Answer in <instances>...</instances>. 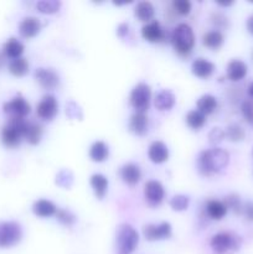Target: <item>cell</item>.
<instances>
[{"instance_id": "cell-1", "label": "cell", "mask_w": 253, "mask_h": 254, "mask_svg": "<svg viewBox=\"0 0 253 254\" xmlns=\"http://www.w3.org/2000/svg\"><path fill=\"white\" fill-rule=\"evenodd\" d=\"M230 154L225 149L212 148L201 151L197 158V170L202 176H212L227 168Z\"/></svg>"}, {"instance_id": "cell-2", "label": "cell", "mask_w": 253, "mask_h": 254, "mask_svg": "<svg viewBox=\"0 0 253 254\" xmlns=\"http://www.w3.org/2000/svg\"><path fill=\"white\" fill-rule=\"evenodd\" d=\"M174 49L180 56L186 57L191 54L195 46V34L188 24H179L171 34Z\"/></svg>"}, {"instance_id": "cell-3", "label": "cell", "mask_w": 253, "mask_h": 254, "mask_svg": "<svg viewBox=\"0 0 253 254\" xmlns=\"http://www.w3.org/2000/svg\"><path fill=\"white\" fill-rule=\"evenodd\" d=\"M27 123L25 118H14L10 117L6 126L1 130V141L7 148H15L20 144L27 129Z\"/></svg>"}, {"instance_id": "cell-4", "label": "cell", "mask_w": 253, "mask_h": 254, "mask_svg": "<svg viewBox=\"0 0 253 254\" xmlns=\"http://www.w3.org/2000/svg\"><path fill=\"white\" fill-rule=\"evenodd\" d=\"M139 235L134 227L128 223H122L117 230V254H131L136 250Z\"/></svg>"}, {"instance_id": "cell-5", "label": "cell", "mask_w": 253, "mask_h": 254, "mask_svg": "<svg viewBox=\"0 0 253 254\" xmlns=\"http://www.w3.org/2000/svg\"><path fill=\"white\" fill-rule=\"evenodd\" d=\"M211 248L216 254H228L240 250L242 240L231 232H220L211 238Z\"/></svg>"}, {"instance_id": "cell-6", "label": "cell", "mask_w": 253, "mask_h": 254, "mask_svg": "<svg viewBox=\"0 0 253 254\" xmlns=\"http://www.w3.org/2000/svg\"><path fill=\"white\" fill-rule=\"evenodd\" d=\"M22 238V228L15 221L0 222V248L16 246Z\"/></svg>"}, {"instance_id": "cell-7", "label": "cell", "mask_w": 253, "mask_h": 254, "mask_svg": "<svg viewBox=\"0 0 253 254\" xmlns=\"http://www.w3.org/2000/svg\"><path fill=\"white\" fill-rule=\"evenodd\" d=\"M151 89L146 83H138L130 93V104L138 113H145L150 107Z\"/></svg>"}, {"instance_id": "cell-8", "label": "cell", "mask_w": 253, "mask_h": 254, "mask_svg": "<svg viewBox=\"0 0 253 254\" xmlns=\"http://www.w3.org/2000/svg\"><path fill=\"white\" fill-rule=\"evenodd\" d=\"M57 112H59V103H57L56 97L52 94L44 96L40 103L37 104V117L42 121H52L56 117Z\"/></svg>"}, {"instance_id": "cell-9", "label": "cell", "mask_w": 253, "mask_h": 254, "mask_svg": "<svg viewBox=\"0 0 253 254\" xmlns=\"http://www.w3.org/2000/svg\"><path fill=\"white\" fill-rule=\"evenodd\" d=\"M2 109L10 117H14V118H25L30 113V111H31V107H30L29 102L24 97L16 96L11 101L4 103Z\"/></svg>"}, {"instance_id": "cell-10", "label": "cell", "mask_w": 253, "mask_h": 254, "mask_svg": "<svg viewBox=\"0 0 253 254\" xmlns=\"http://www.w3.org/2000/svg\"><path fill=\"white\" fill-rule=\"evenodd\" d=\"M143 235L145 240L150 241V242L168 240L171 236V225L169 222H161L159 225L150 223V225L144 226Z\"/></svg>"}, {"instance_id": "cell-11", "label": "cell", "mask_w": 253, "mask_h": 254, "mask_svg": "<svg viewBox=\"0 0 253 254\" xmlns=\"http://www.w3.org/2000/svg\"><path fill=\"white\" fill-rule=\"evenodd\" d=\"M144 196L150 206H159L164 200L165 190L159 181L150 180L144 186Z\"/></svg>"}, {"instance_id": "cell-12", "label": "cell", "mask_w": 253, "mask_h": 254, "mask_svg": "<svg viewBox=\"0 0 253 254\" xmlns=\"http://www.w3.org/2000/svg\"><path fill=\"white\" fill-rule=\"evenodd\" d=\"M35 78L39 82L40 86L47 91H52L60 84V77L54 69L51 68H37L35 71Z\"/></svg>"}, {"instance_id": "cell-13", "label": "cell", "mask_w": 253, "mask_h": 254, "mask_svg": "<svg viewBox=\"0 0 253 254\" xmlns=\"http://www.w3.org/2000/svg\"><path fill=\"white\" fill-rule=\"evenodd\" d=\"M141 36L148 42L156 44V42H161L165 39V32L161 29L160 22L153 20V21L148 22L141 27Z\"/></svg>"}, {"instance_id": "cell-14", "label": "cell", "mask_w": 253, "mask_h": 254, "mask_svg": "<svg viewBox=\"0 0 253 254\" xmlns=\"http://www.w3.org/2000/svg\"><path fill=\"white\" fill-rule=\"evenodd\" d=\"M41 30V22L35 16H26L20 21L19 32L25 39H32Z\"/></svg>"}, {"instance_id": "cell-15", "label": "cell", "mask_w": 253, "mask_h": 254, "mask_svg": "<svg viewBox=\"0 0 253 254\" xmlns=\"http://www.w3.org/2000/svg\"><path fill=\"white\" fill-rule=\"evenodd\" d=\"M148 156L149 159H150L151 163L154 164L165 163L169 159L168 146H166V144H164L163 141L160 140L153 141V143L150 144V146H149Z\"/></svg>"}, {"instance_id": "cell-16", "label": "cell", "mask_w": 253, "mask_h": 254, "mask_svg": "<svg viewBox=\"0 0 253 254\" xmlns=\"http://www.w3.org/2000/svg\"><path fill=\"white\" fill-rule=\"evenodd\" d=\"M121 178L123 183L126 185H136L141 179V170L136 164L128 163L122 166L121 169Z\"/></svg>"}, {"instance_id": "cell-17", "label": "cell", "mask_w": 253, "mask_h": 254, "mask_svg": "<svg viewBox=\"0 0 253 254\" xmlns=\"http://www.w3.org/2000/svg\"><path fill=\"white\" fill-rule=\"evenodd\" d=\"M191 71L198 78L206 79L213 73V71H215V64L211 61H208V60L198 57L191 64Z\"/></svg>"}, {"instance_id": "cell-18", "label": "cell", "mask_w": 253, "mask_h": 254, "mask_svg": "<svg viewBox=\"0 0 253 254\" xmlns=\"http://www.w3.org/2000/svg\"><path fill=\"white\" fill-rule=\"evenodd\" d=\"M148 124L149 119L145 116V113H138V112H135L130 117V121H129V129L135 135L143 136L148 131Z\"/></svg>"}, {"instance_id": "cell-19", "label": "cell", "mask_w": 253, "mask_h": 254, "mask_svg": "<svg viewBox=\"0 0 253 254\" xmlns=\"http://www.w3.org/2000/svg\"><path fill=\"white\" fill-rule=\"evenodd\" d=\"M248 67L242 60H232L227 64V77L232 82H238L247 76Z\"/></svg>"}, {"instance_id": "cell-20", "label": "cell", "mask_w": 253, "mask_h": 254, "mask_svg": "<svg viewBox=\"0 0 253 254\" xmlns=\"http://www.w3.org/2000/svg\"><path fill=\"white\" fill-rule=\"evenodd\" d=\"M175 94L170 91V89H161L160 92H158L155 96V103L156 109H159L160 112L164 111H170L174 106H175Z\"/></svg>"}, {"instance_id": "cell-21", "label": "cell", "mask_w": 253, "mask_h": 254, "mask_svg": "<svg viewBox=\"0 0 253 254\" xmlns=\"http://www.w3.org/2000/svg\"><path fill=\"white\" fill-rule=\"evenodd\" d=\"M32 212H34L37 217L46 218L56 215L57 207L55 206L54 202H51V201L41 198V200H37L34 202V205H32Z\"/></svg>"}, {"instance_id": "cell-22", "label": "cell", "mask_w": 253, "mask_h": 254, "mask_svg": "<svg viewBox=\"0 0 253 254\" xmlns=\"http://www.w3.org/2000/svg\"><path fill=\"white\" fill-rule=\"evenodd\" d=\"M227 207H226V205L222 201L210 200L206 203V212H207L208 217H210L211 220H222L226 216V213H227Z\"/></svg>"}, {"instance_id": "cell-23", "label": "cell", "mask_w": 253, "mask_h": 254, "mask_svg": "<svg viewBox=\"0 0 253 254\" xmlns=\"http://www.w3.org/2000/svg\"><path fill=\"white\" fill-rule=\"evenodd\" d=\"M134 15L143 22H150L155 15V9L150 1H140L134 9Z\"/></svg>"}, {"instance_id": "cell-24", "label": "cell", "mask_w": 253, "mask_h": 254, "mask_svg": "<svg viewBox=\"0 0 253 254\" xmlns=\"http://www.w3.org/2000/svg\"><path fill=\"white\" fill-rule=\"evenodd\" d=\"M91 186L98 200H103L108 189V180L102 174H93L91 176Z\"/></svg>"}, {"instance_id": "cell-25", "label": "cell", "mask_w": 253, "mask_h": 254, "mask_svg": "<svg viewBox=\"0 0 253 254\" xmlns=\"http://www.w3.org/2000/svg\"><path fill=\"white\" fill-rule=\"evenodd\" d=\"M108 155V145L102 140L94 141L91 145V148H89V158L93 161H96V163H103L104 160H107Z\"/></svg>"}, {"instance_id": "cell-26", "label": "cell", "mask_w": 253, "mask_h": 254, "mask_svg": "<svg viewBox=\"0 0 253 254\" xmlns=\"http://www.w3.org/2000/svg\"><path fill=\"white\" fill-rule=\"evenodd\" d=\"M223 42H225V36L218 30L206 32L202 37V44L210 50H218L222 46Z\"/></svg>"}, {"instance_id": "cell-27", "label": "cell", "mask_w": 253, "mask_h": 254, "mask_svg": "<svg viewBox=\"0 0 253 254\" xmlns=\"http://www.w3.org/2000/svg\"><path fill=\"white\" fill-rule=\"evenodd\" d=\"M196 106H197L198 112H201L205 116H208V114H212L217 108V99L212 94H203L198 98Z\"/></svg>"}, {"instance_id": "cell-28", "label": "cell", "mask_w": 253, "mask_h": 254, "mask_svg": "<svg viewBox=\"0 0 253 254\" xmlns=\"http://www.w3.org/2000/svg\"><path fill=\"white\" fill-rule=\"evenodd\" d=\"M22 52H24V45L15 37L7 40L4 45V55L9 59L15 60L21 57Z\"/></svg>"}, {"instance_id": "cell-29", "label": "cell", "mask_w": 253, "mask_h": 254, "mask_svg": "<svg viewBox=\"0 0 253 254\" xmlns=\"http://www.w3.org/2000/svg\"><path fill=\"white\" fill-rule=\"evenodd\" d=\"M42 136V127L36 122H29L27 123L26 133H25V139L31 145H37L41 140Z\"/></svg>"}, {"instance_id": "cell-30", "label": "cell", "mask_w": 253, "mask_h": 254, "mask_svg": "<svg viewBox=\"0 0 253 254\" xmlns=\"http://www.w3.org/2000/svg\"><path fill=\"white\" fill-rule=\"evenodd\" d=\"M9 72L15 77H22L29 72V62L24 57L11 60L9 64Z\"/></svg>"}, {"instance_id": "cell-31", "label": "cell", "mask_w": 253, "mask_h": 254, "mask_svg": "<svg viewBox=\"0 0 253 254\" xmlns=\"http://www.w3.org/2000/svg\"><path fill=\"white\" fill-rule=\"evenodd\" d=\"M186 124L190 127L192 130H200L206 123V116L202 114L201 112L196 111H190L186 114Z\"/></svg>"}, {"instance_id": "cell-32", "label": "cell", "mask_w": 253, "mask_h": 254, "mask_svg": "<svg viewBox=\"0 0 253 254\" xmlns=\"http://www.w3.org/2000/svg\"><path fill=\"white\" fill-rule=\"evenodd\" d=\"M60 7H61V1L59 0H41V1H37L36 4L37 11L46 15L55 14L59 11Z\"/></svg>"}, {"instance_id": "cell-33", "label": "cell", "mask_w": 253, "mask_h": 254, "mask_svg": "<svg viewBox=\"0 0 253 254\" xmlns=\"http://www.w3.org/2000/svg\"><path fill=\"white\" fill-rule=\"evenodd\" d=\"M56 185L62 189H71L73 185V174L68 169H62L56 175Z\"/></svg>"}, {"instance_id": "cell-34", "label": "cell", "mask_w": 253, "mask_h": 254, "mask_svg": "<svg viewBox=\"0 0 253 254\" xmlns=\"http://www.w3.org/2000/svg\"><path fill=\"white\" fill-rule=\"evenodd\" d=\"M223 203L226 205L227 210L230 208V210H232L233 213H236V215L243 213V203L242 201H241L240 196L236 195V193H231V195L226 196Z\"/></svg>"}, {"instance_id": "cell-35", "label": "cell", "mask_w": 253, "mask_h": 254, "mask_svg": "<svg viewBox=\"0 0 253 254\" xmlns=\"http://www.w3.org/2000/svg\"><path fill=\"white\" fill-rule=\"evenodd\" d=\"M226 138H228V140L233 141V143H237V141H242L245 139V130L241 126L238 124H231L227 127V129L225 130Z\"/></svg>"}, {"instance_id": "cell-36", "label": "cell", "mask_w": 253, "mask_h": 254, "mask_svg": "<svg viewBox=\"0 0 253 254\" xmlns=\"http://www.w3.org/2000/svg\"><path fill=\"white\" fill-rule=\"evenodd\" d=\"M190 205V198L186 195H175L170 200V207L174 211H185Z\"/></svg>"}, {"instance_id": "cell-37", "label": "cell", "mask_w": 253, "mask_h": 254, "mask_svg": "<svg viewBox=\"0 0 253 254\" xmlns=\"http://www.w3.org/2000/svg\"><path fill=\"white\" fill-rule=\"evenodd\" d=\"M56 218L60 223H62L63 226H72L76 222V216L68 210H63V208H60L56 212Z\"/></svg>"}, {"instance_id": "cell-38", "label": "cell", "mask_w": 253, "mask_h": 254, "mask_svg": "<svg viewBox=\"0 0 253 254\" xmlns=\"http://www.w3.org/2000/svg\"><path fill=\"white\" fill-rule=\"evenodd\" d=\"M66 114L69 119L72 121H81L83 118V113H82V109L76 102L71 101L66 104Z\"/></svg>"}, {"instance_id": "cell-39", "label": "cell", "mask_w": 253, "mask_h": 254, "mask_svg": "<svg viewBox=\"0 0 253 254\" xmlns=\"http://www.w3.org/2000/svg\"><path fill=\"white\" fill-rule=\"evenodd\" d=\"M241 113L243 118L253 126V99H245L241 104Z\"/></svg>"}, {"instance_id": "cell-40", "label": "cell", "mask_w": 253, "mask_h": 254, "mask_svg": "<svg viewBox=\"0 0 253 254\" xmlns=\"http://www.w3.org/2000/svg\"><path fill=\"white\" fill-rule=\"evenodd\" d=\"M173 7L179 15H189L191 11V2L189 0H175Z\"/></svg>"}, {"instance_id": "cell-41", "label": "cell", "mask_w": 253, "mask_h": 254, "mask_svg": "<svg viewBox=\"0 0 253 254\" xmlns=\"http://www.w3.org/2000/svg\"><path fill=\"white\" fill-rule=\"evenodd\" d=\"M211 22H212L217 29H227L228 24H230L227 17L223 14H221V12H213V14L211 15Z\"/></svg>"}, {"instance_id": "cell-42", "label": "cell", "mask_w": 253, "mask_h": 254, "mask_svg": "<svg viewBox=\"0 0 253 254\" xmlns=\"http://www.w3.org/2000/svg\"><path fill=\"white\" fill-rule=\"evenodd\" d=\"M226 134H225V130L221 128H213L212 130L208 133V141H210V144H212V145H217L218 143H221V141L225 139Z\"/></svg>"}, {"instance_id": "cell-43", "label": "cell", "mask_w": 253, "mask_h": 254, "mask_svg": "<svg viewBox=\"0 0 253 254\" xmlns=\"http://www.w3.org/2000/svg\"><path fill=\"white\" fill-rule=\"evenodd\" d=\"M243 215L248 221L253 222V202L248 201L243 205Z\"/></svg>"}, {"instance_id": "cell-44", "label": "cell", "mask_w": 253, "mask_h": 254, "mask_svg": "<svg viewBox=\"0 0 253 254\" xmlns=\"http://www.w3.org/2000/svg\"><path fill=\"white\" fill-rule=\"evenodd\" d=\"M128 32H129V25L126 24V22H122V24H119L118 27H117V35H118L121 39L126 37V35H128Z\"/></svg>"}, {"instance_id": "cell-45", "label": "cell", "mask_w": 253, "mask_h": 254, "mask_svg": "<svg viewBox=\"0 0 253 254\" xmlns=\"http://www.w3.org/2000/svg\"><path fill=\"white\" fill-rule=\"evenodd\" d=\"M246 26H247L248 32L253 36V14L251 15V16H248L247 22H246Z\"/></svg>"}, {"instance_id": "cell-46", "label": "cell", "mask_w": 253, "mask_h": 254, "mask_svg": "<svg viewBox=\"0 0 253 254\" xmlns=\"http://www.w3.org/2000/svg\"><path fill=\"white\" fill-rule=\"evenodd\" d=\"M248 94H250L251 98L253 99V82L250 84V87H248Z\"/></svg>"}, {"instance_id": "cell-47", "label": "cell", "mask_w": 253, "mask_h": 254, "mask_svg": "<svg viewBox=\"0 0 253 254\" xmlns=\"http://www.w3.org/2000/svg\"><path fill=\"white\" fill-rule=\"evenodd\" d=\"M233 2L232 1H228V2H223V1H218V5H221V6H231Z\"/></svg>"}, {"instance_id": "cell-48", "label": "cell", "mask_w": 253, "mask_h": 254, "mask_svg": "<svg viewBox=\"0 0 253 254\" xmlns=\"http://www.w3.org/2000/svg\"><path fill=\"white\" fill-rule=\"evenodd\" d=\"M2 64H4V56H2L1 54H0V68L2 67Z\"/></svg>"}]
</instances>
